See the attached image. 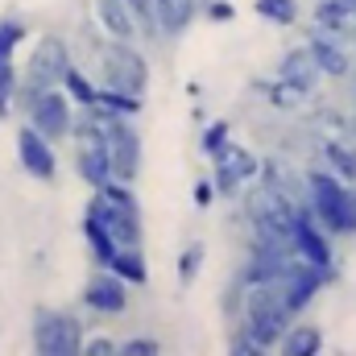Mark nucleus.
<instances>
[{
    "label": "nucleus",
    "mask_w": 356,
    "mask_h": 356,
    "mask_svg": "<svg viewBox=\"0 0 356 356\" xmlns=\"http://www.w3.org/2000/svg\"><path fill=\"white\" fill-rule=\"evenodd\" d=\"M294 216L298 203L290 195H282L277 186H269L266 178H253L241 191V220L249 224L253 241H269V245H290L294 236ZM294 249V245H290Z\"/></svg>",
    "instance_id": "1"
},
{
    "label": "nucleus",
    "mask_w": 356,
    "mask_h": 356,
    "mask_svg": "<svg viewBox=\"0 0 356 356\" xmlns=\"http://www.w3.org/2000/svg\"><path fill=\"white\" fill-rule=\"evenodd\" d=\"M307 207L332 236H356V182H344L327 166L307 170Z\"/></svg>",
    "instance_id": "2"
},
{
    "label": "nucleus",
    "mask_w": 356,
    "mask_h": 356,
    "mask_svg": "<svg viewBox=\"0 0 356 356\" xmlns=\"http://www.w3.org/2000/svg\"><path fill=\"white\" fill-rule=\"evenodd\" d=\"M149 58L141 54L137 42H120V38H99L95 42V79L112 91H124V95H141L149 91Z\"/></svg>",
    "instance_id": "3"
},
{
    "label": "nucleus",
    "mask_w": 356,
    "mask_h": 356,
    "mask_svg": "<svg viewBox=\"0 0 356 356\" xmlns=\"http://www.w3.org/2000/svg\"><path fill=\"white\" fill-rule=\"evenodd\" d=\"M236 323L261 344V353H269V348H277V340H282L286 327L294 323V311L286 307V298H282V290H277L273 282H249L245 307H241Z\"/></svg>",
    "instance_id": "4"
},
{
    "label": "nucleus",
    "mask_w": 356,
    "mask_h": 356,
    "mask_svg": "<svg viewBox=\"0 0 356 356\" xmlns=\"http://www.w3.org/2000/svg\"><path fill=\"white\" fill-rule=\"evenodd\" d=\"M71 67H75L71 42H67V38H58V33H42V38L33 42V50H29L25 67H21V88H17V108H21L25 99L42 95V91L63 88V79H67V71H71Z\"/></svg>",
    "instance_id": "5"
},
{
    "label": "nucleus",
    "mask_w": 356,
    "mask_h": 356,
    "mask_svg": "<svg viewBox=\"0 0 356 356\" xmlns=\"http://www.w3.org/2000/svg\"><path fill=\"white\" fill-rule=\"evenodd\" d=\"M83 319L67 307L38 302L29 315V348L38 356H83Z\"/></svg>",
    "instance_id": "6"
},
{
    "label": "nucleus",
    "mask_w": 356,
    "mask_h": 356,
    "mask_svg": "<svg viewBox=\"0 0 356 356\" xmlns=\"http://www.w3.org/2000/svg\"><path fill=\"white\" fill-rule=\"evenodd\" d=\"M71 162H75V175L83 178L91 191L116 182L112 178V154H108V129L88 108H79L75 129H71Z\"/></svg>",
    "instance_id": "7"
},
{
    "label": "nucleus",
    "mask_w": 356,
    "mask_h": 356,
    "mask_svg": "<svg viewBox=\"0 0 356 356\" xmlns=\"http://www.w3.org/2000/svg\"><path fill=\"white\" fill-rule=\"evenodd\" d=\"M21 116H25V124H33L42 137H50L54 145H63V141H71L79 104L71 99L67 88H50V91H42V95H33V99H25V104H21Z\"/></svg>",
    "instance_id": "8"
},
{
    "label": "nucleus",
    "mask_w": 356,
    "mask_h": 356,
    "mask_svg": "<svg viewBox=\"0 0 356 356\" xmlns=\"http://www.w3.org/2000/svg\"><path fill=\"white\" fill-rule=\"evenodd\" d=\"M108 129V154H112V178L116 182H137L145 166V141L137 129V116H99Z\"/></svg>",
    "instance_id": "9"
},
{
    "label": "nucleus",
    "mask_w": 356,
    "mask_h": 356,
    "mask_svg": "<svg viewBox=\"0 0 356 356\" xmlns=\"http://www.w3.org/2000/svg\"><path fill=\"white\" fill-rule=\"evenodd\" d=\"M261 178V154L241 145V141H228L216 158H211V182H216V195L220 199H241V191Z\"/></svg>",
    "instance_id": "10"
},
{
    "label": "nucleus",
    "mask_w": 356,
    "mask_h": 356,
    "mask_svg": "<svg viewBox=\"0 0 356 356\" xmlns=\"http://www.w3.org/2000/svg\"><path fill=\"white\" fill-rule=\"evenodd\" d=\"M277 290H282V298H286V307L294 311V315H302L315 298H319V290L327 286V282H336V269H323V266H311V261H302L298 253L282 266L277 277H269Z\"/></svg>",
    "instance_id": "11"
},
{
    "label": "nucleus",
    "mask_w": 356,
    "mask_h": 356,
    "mask_svg": "<svg viewBox=\"0 0 356 356\" xmlns=\"http://www.w3.org/2000/svg\"><path fill=\"white\" fill-rule=\"evenodd\" d=\"M129 282L116 273V269L108 266H95L88 273V282H83V307H88L91 315H104V319H112V315H124L129 311Z\"/></svg>",
    "instance_id": "12"
},
{
    "label": "nucleus",
    "mask_w": 356,
    "mask_h": 356,
    "mask_svg": "<svg viewBox=\"0 0 356 356\" xmlns=\"http://www.w3.org/2000/svg\"><path fill=\"white\" fill-rule=\"evenodd\" d=\"M17 162L33 182H54L58 178V145L50 137H42L33 124L17 129Z\"/></svg>",
    "instance_id": "13"
},
{
    "label": "nucleus",
    "mask_w": 356,
    "mask_h": 356,
    "mask_svg": "<svg viewBox=\"0 0 356 356\" xmlns=\"http://www.w3.org/2000/svg\"><path fill=\"white\" fill-rule=\"evenodd\" d=\"M332 232L311 216V207L302 203L298 207V216H294V236H290V245H294V253L302 257V261H311V266H323V269H336V253H332Z\"/></svg>",
    "instance_id": "14"
},
{
    "label": "nucleus",
    "mask_w": 356,
    "mask_h": 356,
    "mask_svg": "<svg viewBox=\"0 0 356 356\" xmlns=\"http://www.w3.org/2000/svg\"><path fill=\"white\" fill-rule=\"evenodd\" d=\"M273 79H282L286 88H294L298 95H315V88L323 83V71H319V63H315V54H311V46L302 42V46H290L282 58H277V71H273Z\"/></svg>",
    "instance_id": "15"
},
{
    "label": "nucleus",
    "mask_w": 356,
    "mask_h": 356,
    "mask_svg": "<svg viewBox=\"0 0 356 356\" xmlns=\"http://www.w3.org/2000/svg\"><path fill=\"white\" fill-rule=\"evenodd\" d=\"M307 46H311V54H315L323 79H348V75H353V54H348L353 46H348L344 38H332V33L311 29V33H307Z\"/></svg>",
    "instance_id": "16"
},
{
    "label": "nucleus",
    "mask_w": 356,
    "mask_h": 356,
    "mask_svg": "<svg viewBox=\"0 0 356 356\" xmlns=\"http://www.w3.org/2000/svg\"><path fill=\"white\" fill-rule=\"evenodd\" d=\"M95 25H99V33L120 38V42L141 38V17H137L133 0H95Z\"/></svg>",
    "instance_id": "17"
},
{
    "label": "nucleus",
    "mask_w": 356,
    "mask_h": 356,
    "mask_svg": "<svg viewBox=\"0 0 356 356\" xmlns=\"http://www.w3.org/2000/svg\"><path fill=\"white\" fill-rule=\"evenodd\" d=\"M315 149L323 158V166L344 182H356V141L353 137H315Z\"/></svg>",
    "instance_id": "18"
},
{
    "label": "nucleus",
    "mask_w": 356,
    "mask_h": 356,
    "mask_svg": "<svg viewBox=\"0 0 356 356\" xmlns=\"http://www.w3.org/2000/svg\"><path fill=\"white\" fill-rule=\"evenodd\" d=\"M199 8H203L199 0H154V17H158L162 38H182L195 25Z\"/></svg>",
    "instance_id": "19"
},
{
    "label": "nucleus",
    "mask_w": 356,
    "mask_h": 356,
    "mask_svg": "<svg viewBox=\"0 0 356 356\" xmlns=\"http://www.w3.org/2000/svg\"><path fill=\"white\" fill-rule=\"evenodd\" d=\"M282 356H319L323 353V327L319 323H290L286 336L277 340Z\"/></svg>",
    "instance_id": "20"
},
{
    "label": "nucleus",
    "mask_w": 356,
    "mask_h": 356,
    "mask_svg": "<svg viewBox=\"0 0 356 356\" xmlns=\"http://www.w3.org/2000/svg\"><path fill=\"white\" fill-rule=\"evenodd\" d=\"M108 269H116L129 286H149V261H145V245H120L116 257L108 261Z\"/></svg>",
    "instance_id": "21"
},
{
    "label": "nucleus",
    "mask_w": 356,
    "mask_h": 356,
    "mask_svg": "<svg viewBox=\"0 0 356 356\" xmlns=\"http://www.w3.org/2000/svg\"><path fill=\"white\" fill-rule=\"evenodd\" d=\"M249 88L257 91L261 99H269L277 112H294V108H302V104H307V95H298L294 88H286L282 79H253Z\"/></svg>",
    "instance_id": "22"
},
{
    "label": "nucleus",
    "mask_w": 356,
    "mask_h": 356,
    "mask_svg": "<svg viewBox=\"0 0 356 356\" xmlns=\"http://www.w3.org/2000/svg\"><path fill=\"white\" fill-rule=\"evenodd\" d=\"M203 261H207L203 241H186V245H182V253H178V286H182V290H186V286H195V277L203 273Z\"/></svg>",
    "instance_id": "23"
},
{
    "label": "nucleus",
    "mask_w": 356,
    "mask_h": 356,
    "mask_svg": "<svg viewBox=\"0 0 356 356\" xmlns=\"http://www.w3.org/2000/svg\"><path fill=\"white\" fill-rule=\"evenodd\" d=\"M63 88L71 91V99H75L79 108H91V104L99 99V79H91L83 67H71L67 79H63Z\"/></svg>",
    "instance_id": "24"
},
{
    "label": "nucleus",
    "mask_w": 356,
    "mask_h": 356,
    "mask_svg": "<svg viewBox=\"0 0 356 356\" xmlns=\"http://www.w3.org/2000/svg\"><path fill=\"white\" fill-rule=\"evenodd\" d=\"M253 13L261 21H269V25L286 29V25L298 21V0H253Z\"/></svg>",
    "instance_id": "25"
},
{
    "label": "nucleus",
    "mask_w": 356,
    "mask_h": 356,
    "mask_svg": "<svg viewBox=\"0 0 356 356\" xmlns=\"http://www.w3.org/2000/svg\"><path fill=\"white\" fill-rule=\"evenodd\" d=\"M25 38H29V25L21 17H0V63H13Z\"/></svg>",
    "instance_id": "26"
},
{
    "label": "nucleus",
    "mask_w": 356,
    "mask_h": 356,
    "mask_svg": "<svg viewBox=\"0 0 356 356\" xmlns=\"http://www.w3.org/2000/svg\"><path fill=\"white\" fill-rule=\"evenodd\" d=\"M228 141H232V124H228V120H211V124H203V133H199V154H203V158H216Z\"/></svg>",
    "instance_id": "27"
},
{
    "label": "nucleus",
    "mask_w": 356,
    "mask_h": 356,
    "mask_svg": "<svg viewBox=\"0 0 356 356\" xmlns=\"http://www.w3.org/2000/svg\"><path fill=\"white\" fill-rule=\"evenodd\" d=\"M17 88H21V71L13 63H0V120L17 108Z\"/></svg>",
    "instance_id": "28"
},
{
    "label": "nucleus",
    "mask_w": 356,
    "mask_h": 356,
    "mask_svg": "<svg viewBox=\"0 0 356 356\" xmlns=\"http://www.w3.org/2000/svg\"><path fill=\"white\" fill-rule=\"evenodd\" d=\"M120 356H162V340H154V336H129V340H120Z\"/></svg>",
    "instance_id": "29"
},
{
    "label": "nucleus",
    "mask_w": 356,
    "mask_h": 356,
    "mask_svg": "<svg viewBox=\"0 0 356 356\" xmlns=\"http://www.w3.org/2000/svg\"><path fill=\"white\" fill-rule=\"evenodd\" d=\"M199 13H203L207 21H216V25H228V21H236V4H232V0H207Z\"/></svg>",
    "instance_id": "30"
},
{
    "label": "nucleus",
    "mask_w": 356,
    "mask_h": 356,
    "mask_svg": "<svg viewBox=\"0 0 356 356\" xmlns=\"http://www.w3.org/2000/svg\"><path fill=\"white\" fill-rule=\"evenodd\" d=\"M83 356H120V340H112V336H88L83 340Z\"/></svg>",
    "instance_id": "31"
},
{
    "label": "nucleus",
    "mask_w": 356,
    "mask_h": 356,
    "mask_svg": "<svg viewBox=\"0 0 356 356\" xmlns=\"http://www.w3.org/2000/svg\"><path fill=\"white\" fill-rule=\"evenodd\" d=\"M191 195H195V207H211V203L220 199L211 178H195V191H191Z\"/></svg>",
    "instance_id": "32"
},
{
    "label": "nucleus",
    "mask_w": 356,
    "mask_h": 356,
    "mask_svg": "<svg viewBox=\"0 0 356 356\" xmlns=\"http://www.w3.org/2000/svg\"><path fill=\"white\" fill-rule=\"evenodd\" d=\"M348 137H353V141H356V108H353V112H348Z\"/></svg>",
    "instance_id": "33"
},
{
    "label": "nucleus",
    "mask_w": 356,
    "mask_h": 356,
    "mask_svg": "<svg viewBox=\"0 0 356 356\" xmlns=\"http://www.w3.org/2000/svg\"><path fill=\"white\" fill-rule=\"evenodd\" d=\"M348 46H356V25H353V38H348Z\"/></svg>",
    "instance_id": "34"
},
{
    "label": "nucleus",
    "mask_w": 356,
    "mask_h": 356,
    "mask_svg": "<svg viewBox=\"0 0 356 356\" xmlns=\"http://www.w3.org/2000/svg\"><path fill=\"white\" fill-rule=\"evenodd\" d=\"M199 4H207V0H199Z\"/></svg>",
    "instance_id": "35"
}]
</instances>
